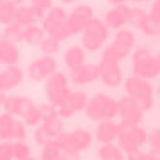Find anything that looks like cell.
Listing matches in <instances>:
<instances>
[{"mask_svg": "<svg viewBox=\"0 0 160 160\" xmlns=\"http://www.w3.org/2000/svg\"><path fill=\"white\" fill-rule=\"evenodd\" d=\"M87 114L96 119H110L118 114V103L109 96H96L87 105Z\"/></svg>", "mask_w": 160, "mask_h": 160, "instance_id": "6", "label": "cell"}, {"mask_svg": "<svg viewBox=\"0 0 160 160\" xmlns=\"http://www.w3.org/2000/svg\"><path fill=\"white\" fill-rule=\"evenodd\" d=\"M125 87H126L128 96L133 98V100L139 103L141 109H149V107H151V103H153V100H151L153 89H151V86L148 84V80L146 78H141V77H130V78H126Z\"/></svg>", "mask_w": 160, "mask_h": 160, "instance_id": "3", "label": "cell"}, {"mask_svg": "<svg viewBox=\"0 0 160 160\" xmlns=\"http://www.w3.org/2000/svg\"><path fill=\"white\" fill-rule=\"evenodd\" d=\"M119 137H121V146L126 151H132V149H137L141 144H144L146 133L139 126H126L125 130L119 132Z\"/></svg>", "mask_w": 160, "mask_h": 160, "instance_id": "8", "label": "cell"}, {"mask_svg": "<svg viewBox=\"0 0 160 160\" xmlns=\"http://www.w3.org/2000/svg\"><path fill=\"white\" fill-rule=\"evenodd\" d=\"M100 157H102V160H123L121 151L114 146H110V144H107L100 149Z\"/></svg>", "mask_w": 160, "mask_h": 160, "instance_id": "14", "label": "cell"}, {"mask_svg": "<svg viewBox=\"0 0 160 160\" xmlns=\"http://www.w3.org/2000/svg\"><path fill=\"white\" fill-rule=\"evenodd\" d=\"M132 22V7L125 6V4H119L116 6L114 9H110L105 16V25L109 29H121L125 23Z\"/></svg>", "mask_w": 160, "mask_h": 160, "instance_id": "9", "label": "cell"}, {"mask_svg": "<svg viewBox=\"0 0 160 160\" xmlns=\"http://www.w3.org/2000/svg\"><path fill=\"white\" fill-rule=\"evenodd\" d=\"M149 142H151L153 149L160 151V130H158V132H153V133L149 135Z\"/></svg>", "mask_w": 160, "mask_h": 160, "instance_id": "17", "label": "cell"}, {"mask_svg": "<svg viewBox=\"0 0 160 160\" xmlns=\"http://www.w3.org/2000/svg\"><path fill=\"white\" fill-rule=\"evenodd\" d=\"M158 92H160V87H158Z\"/></svg>", "mask_w": 160, "mask_h": 160, "instance_id": "23", "label": "cell"}, {"mask_svg": "<svg viewBox=\"0 0 160 160\" xmlns=\"http://www.w3.org/2000/svg\"><path fill=\"white\" fill-rule=\"evenodd\" d=\"M119 132H121V128L116 125V123H112L110 119H105L102 125L98 126L96 135H98V139H100L102 142L109 144L110 141H114V139L119 135Z\"/></svg>", "mask_w": 160, "mask_h": 160, "instance_id": "12", "label": "cell"}, {"mask_svg": "<svg viewBox=\"0 0 160 160\" xmlns=\"http://www.w3.org/2000/svg\"><path fill=\"white\" fill-rule=\"evenodd\" d=\"M110 4H114V6H119V4H125V2H128V0H109Z\"/></svg>", "mask_w": 160, "mask_h": 160, "instance_id": "18", "label": "cell"}, {"mask_svg": "<svg viewBox=\"0 0 160 160\" xmlns=\"http://www.w3.org/2000/svg\"><path fill=\"white\" fill-rule=\"evenodd\" d=\"M109 38V27L105 25V22H100L96 18H91L87 25L84 27V38L82 43L86 46V50L96 52L102 48V45Z\"/></svg>", "mask_w": 160, "mask_h": 160, "instance_id": "1", "label": "cell"}, {"mask_svg": "<svg viewBox=\"0 0 160 160\" xmlns=\"http://www.w3.org/2000/svg\"><path fill=\"white\" fill-rule=\"evenodd\" d=\"M149 16H151V20L160 27V0H157V2L153 4L151 11H149Z\"/></svg>", "mask_w": 160, "mask_h": 160, "instance_id": "15", "label": "cell"}, {"mask_svg": "<svg viewBox=\"0 0 160 160\" xmlns=\"http://www.w3.org/2000/svg\"><path fill=\"white\" fill-rule=\"evenodd\" d=\"M11 12H12V7L9 6V4H7V6H2L0 7V22H9L12 18Z\"/></svg>", "mask_w": 160, "mask_h": 160, "instance_id": "16", "label": "cell"}, {"mask_svg": "<svg viewBox=\"0 0 160 160\" xmlns=\"http://www.w3.org/2000/svg\"><path fill=\"white\" fill-rule=\"evenodd\" d=\"M133 71L141 78H155L160 75V64L148 48H139L133 53Z\"/></svg>", "mask_w": 160, "mask_h": 160, "instance_id": "2", "label": "cell"}, {"mask_svg": "<svg viewBox=\"0 0 160 160\" xmlns=\"http://www.w3.org/2000/svg\"><path fill=\"white\" fill-rule=\"evenodd\" d=\"M132 23L148 36H157L160 32V27L151 20V16L148 12H144L142 9H137V7L132 9Z\"/></svg>", "mask_w": 160, "mask_h": 160, "instance_id": "10", "label": "cell"}, {"mask_svg": "<svg viewBox=\"0 0 160 160\" xmlns=\"http://www.w3.org/2000/svg\"><path fill=\"white\" fill-rule=\"evenodd\" d=\"M133 2H139L141 4V2H148V0H133Z\"/></svg>", "mask_w": 160, "mask_h": 160, "instance_id": "20", "label": "cell"}, {"mask_svg": "<svg viewBox=\"0 0 160 160\" xmlns=\"http://www.w3.org/2000/svg\"><path fill=\"white\" fill-rule=\"evenodd\" d=\"M92 18V9L89 6H78L66 20V27H68L69 34L80 32L84 30V27L87 25V22Z\"/></svg>", "mask_w": 160, "mask_h": 160, "instance_id": "7", "label": "cell"}, {"mask_svg": "<svg viewBox=\"0 0 160 160\" xmlns=\"http://www.w3.org/2000/svg\"><path fill=\"white\" fill-rule=\"evenodd\" d=\"M100 77V68L92 66V64H80L77 68H71V80L77 84H84V82H92Z\"/></svg>", "mask_w": 160, "mask_h": 160, "instance_id": "11", "label": "cell"}, {"mask_svg": "<svg viewBox=\"0 0 160 160\" xmlns=\"http://www.w3.org/2000/svg\"><path fill=\"white\" fill-rule=\"evenodd\" d=\"M12 4H18V2H22V0H11Z\"/></svg>", "mask_w": 160, "mask_h": 160, "instance_id": "21", "label": "cell"}, {"mask_svg": "<svg viewBox=\"0 0 160 160\" xmlns=\"http://www.w3.org/2000/svg\"><path fill=\"white\" fill-rule=\"evenodd\" d=\"M155 59H157V62L160 64V50H158V53H157V57H155Z\"/></svg>", "mask_w": 160, "mask_h": 160, "instance_id": "19", "label": "cell"}, {"mask_svg": "<svg viewBox=\"0 0 160 160\" xmlns=\"http://www.w3.org/2000/svg\"><path fill=\"white\" fill-rule=\"evenodd\" d=\"M66 64L71 66V68H77L80 64H84V50L78 48V46H71L66 52Z\"/></svg>", "mask_w": 160, "mask_h": 160, "instance_id": "13", "label": "cell"}, {"mask_svg": "<svg viewBox=\"0 0 160 160\" xmlns=\"http://www.w3.org/2000/svg\"><path fill=\"white\" fill-rule=\"evenodd\" d=\"M100 77L102 80L110 87H116L123 80V75H121V68H119V61L116 57H112L109 52H105L102 57V62H100Z\"/></svg>", "mask_w": 160, "mask_h": 160, "instance_id": "4", "label": "cell"}, {"mask_svg": "<svg viewBox=\"0 0 160 160\" xmlns=\"http://www.w3.org/2000/svg\"><path fill=\"white\" fill-rule=\"evenodd\" d=\"M133 43H135L133 32L128 29H119L118 34H116V38H114V41H112V45L109 46L107 52H109L112 57L118 59V61H121V59H125L130 53V50L133 48Z\"/></svg>", "mask_w": 160, "mask_h": 160, "instance_id": "5", "label": "cell"}, {"mask_svg": "<svg viewBox=\"0 0 160 160\" xmlns=\"http://www.w3.org/2000/svg\"><path fill=\"white\" fill-rule=\"evenodd\" d=\"M62 2H73V0H62Z\"/></svg>", "mask_w": 160, "mask_h": 160, "instance_id": "22", "label": "cell"}]
</instances>
